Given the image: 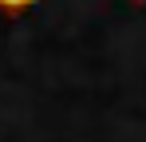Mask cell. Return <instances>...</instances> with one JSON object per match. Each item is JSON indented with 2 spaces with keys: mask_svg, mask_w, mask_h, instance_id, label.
<instances>
[{
  "mask_svg": "<svg viewBox=\"0 0 146 142\" xmlns=\"http://www.w3.org/2000/svg\"><path fill=\"white\" fill-rule=\"evenodd\" d=\"M36 0H0V8L4 12H24V8H32Z\"/></svg>",
  "mask_w": 146,
  "mask_h": 142,
  "instance_id": "1",
  "label": "cell"
}]
</instances>
